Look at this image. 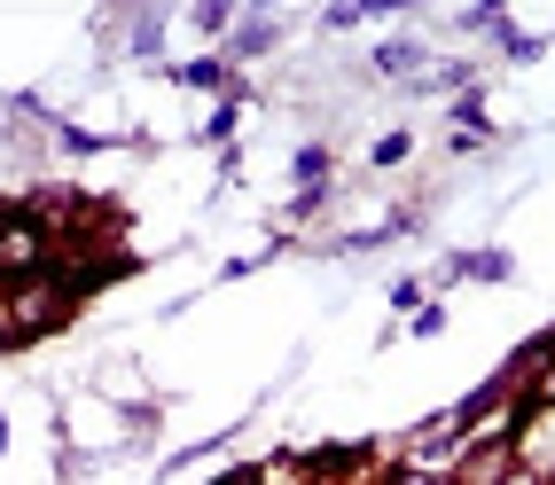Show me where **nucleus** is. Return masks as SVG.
<instances>
[{
	"label": "nucleus",
	"instance_id": "39448f33",
	"mask_svg": "<svg viewBox=\"0 0 555 485\" xmlns=\"http://www.w3.org/2000/svg\"><path fill=\"white\" fill-rule=\"evenodd\" d=\"M525 360H540V368H532L525 407H555V345H540V353H525Z\"/></svg>",
	"mask_w": 555,
	"mask_h": 485
},
{
	"label": "nucleus",
	"instance_id": "7ed1b4c3",
	"mask_svg": "<svg viewBox=\"0 0 555 485\" xmlns=\"http://www.w3.org/2000/svg\"><path fill=\"white\" fill-rule=\"evenodd\" d=\"M508 470H516V455H508V438H477V446H469V462L454 470V485H501Z\"/></svg>",
	"mask_w": 555,
	"mask_h": 485
},
{
	"label": "nucleus",
	"instance_id": "0eeeda50",
	"mask_svg": "<svg viewBox=\"0 0 555 485\" xmlns=\"http://www.w3.org/2000/svg\"><path fill=\"white\" fill-rule=\"evenodd\" d=\"M501 485H547V477H532V470H508V477H501Z\"/></svg>",
	"mask_w": 555,
	"mask_h": 485
},
{
	"label": "nucleus",
	"instance_id": "f257e3e1",
	"mask_svg": "<svg viewBox=\"0 0 555 485\" xmlns=\"http://www.w3.org/2000/svg\"><path fill=\"white\" fill-rule=\"evenodd\" d=\"M48 228H40V212L31 204H0V282H31V275H48Z\"/></svg>",
	"mask_w": 555,
	"mask_h": 485
},
{
	"label": "nucleus",
	"instance_id": "6e6552de",
	"mask_svg": "<svg viewBox=\"0 0 555 485\" xmlns=\"http://www.w3.org/2000/svg\"><path fill=\"white\" fill-rule=\"evenodd\" d=\"M267 485H274V477H267Z\"/></svg>",
	"mask_w": 555,
	"mask_h": 485
},
{
	"label": "nucleus",
	"instance_id": "423d86ee",
	"mask_svg": "<svg viewBox=\"0 0 555 485\" xmlns=\"http://www.w3.org/2000/svg\"><path fill=\"white\" fill-rule=\"evenodd\" d=\"M391 485H454V477H430V470H399Z\"/></svg>",
	"mask_w": 555,
	"mask_h": 485
},
{
	"label": "nucleus",
	"instance_id": "20e7f679",
	"mask_svg": "<svg viewBox=\"0 0 555 485\" xmlns=\"http://www.w3.org/2000/svg\"><path fill=\"white\" fill-rule=\"evenodd\" d=\"M360 446H321V455H306L298 462V477H313V485H337V477H360Z\"/></svg>",
	"mask_w": 555,
	"mask_h": 485
},
{
	"label": "nucleus",
	"instance_id": "f03ea898",
	"mask_svg": "<svg viewBox=\"0 0 555 485\" xmlns=\"http://www.w3.org/2000/svg\"><path fill=\"white\" fill-rule=\"evenodd\" d=\"M508 455H516V470L555 477V407H532V416L508 431Z\"/></svg>",
	"mask_w": 555,
	"mask_h": 485
}]
</instances>
